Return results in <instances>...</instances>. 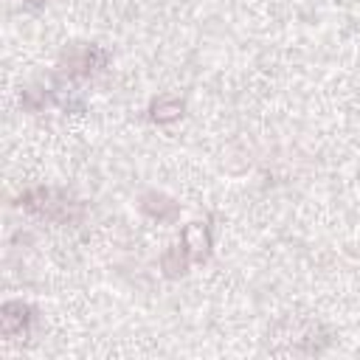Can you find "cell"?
<instances>
[{
	"instance_id": "cell-1",
	"label": "cell",
	"mask_w": 360,
	"mask_h": 360,
	"mask_svg": "<svg viewBox=\"0 0 360 360\" xmlns=\"http://www.w3.org/2000/svg\"><path fill=\"white\" fill-rule=\"evenodd\" d=\"M20 205L37 217H45L51 222H62V225H70V222H79L82 219V202L73 200L68 191L62 188H31L20 197Z\"/></svg>"
},
{
	"instance_id": "cell-2",
	"label": "cell",
	"mask_w": 360,
	"mask_h": 360,
	"mask_svg": "<svg viewBox=\"0 0 360 360\" xmlns=\"http://www.w3.org/2000/svg\"><path fill=\"white\" fill-rule=\"evenodd\" d=\"M107 65V51L98 45H70L62 51V70L68 79L93 76Z\"/></svg>"
},
{
	"instance_id": "cell-3",
	"label": "cell",
	"mask_w": 360,
	"mask_h": 360,
	"mask_svg": "<svg viewBox=\"0 0 360 360\" xmlns=\"http://www.w3.org/2000/svg\"><path fill=\"white\" fill-rule=\"evenodd\" d=\"M34 323V309L22 301H8L3 304V312H0V332L6 338H14V335H25L28 326Z\"/></svg>"
},
{
	"instance_id": "cell-4",
	"label": "cell",
	"mask_w": 360,
	"mask_h": 360,
	"mask_svg": "<svg viewBox=\"0 0 360 360\" xmlns=\"http://www.w3.org/2000/svg\"><path fill=\"white\" fill-rule=\"evenodd\" d=\"M183 248L188 250L191 259L202 262L211 253V231L205 222H188L183 228Z\"/></svg>"
},
{
	"instance_id": "cell-5",
	"label": "cell",
	"mask_w": 360,
	"mask_h": 360,
	"mask_svg": "<svg viewBox=\"0 0 360 360\" xmlns=\"http://www.w3.org/2000/svg\"><path fill=\"white\" fill-rule=\"evenodd\" d=\"M141 208H143V211H146L149 217L160 219V222H166V219H172V217L177 214V202H172L169 197H163V194H155V191L143 197Z\"/></svg>"
},
{
	"instance_id": "cell-6",
	"label": "cell",
	"mask_w": 360,
	"mask_h": 360,
	"mask_svg": "<svg viewBox=\"0 0 360 360\" xmlns=\"http://www.w3.org/2000/svg\"><path fill=\"white\" fill-rule=\"evenodd\" d=\"M180 115H183V101H180V98H169V96H163V98H158V101L152 104V118H155L158 124L177 121Z\"/></svg>"
},
{
	"instance_id": "cell-7",
	"label": "cell",
	"mask_w": 360,
	"mask_h": 360,
	"mask_svg": "<svg viewBox=\"0 0 360 360\" xmlns=\"http://www.w3.org/2000/svg\"><path fill=\"white\" fill-rule=\"evenodd\" d=\"M186 267H188V250H186L183 245H172V248L166 250V256H163V270H166V276H183Z\"/></svg>"
},
{
	"instance_id": "cell-8",
	"label": "cell",
	"mask_w": 360,
	"mask_h": 360,
	"mask_svg": "<svg viewBox=\"0 0 360 360\" xmlns=\"http://www.w3.org/2000/svg\"><path fill=\"white\" fill-rule=\"evenodd\" d=\"M28 6H42V3H48V0H25Z\"/></svg>"
}]
</instances>
